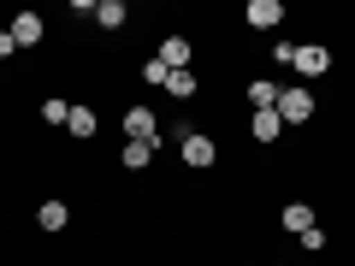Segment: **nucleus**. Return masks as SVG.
I'll return each mask as SVG.
<instances>
[{"label":"nucleus","instance_id":"1","mask_svg":"<svg viewBox=\"0 0 355 266\" xmlns=\"http://www.w3.org/2000/svg\"><path fill=\"white\" fill-rule=\"evenodd\" d=\"M272 113L284 118V130H302V125L320 118V95L302 89V83H291V89H279V107H272Z\"/></svg>","mask_w":355,"mask_h":266},{"label":"nucleus","instance_id":"2","mask_svg":"<svg viewBox=\"0 0 355 266\" xmlns=\"http://www.w3.org/2000/svg\"><path fill=\"white\" fill-rule=\"evenodd\" d=\"M119 125H125V142H154V148H166V130H160V113H154L148 101H130L125 113H119Z\"/></svg>","mask_w":355,"mask_h":266},{"label":"nucleus","instance_id":"3","mask_svg":"<svg viewBox=\"0 0 355 266\" xmlns=\"http://www.w3.org/2000/svg\"><path fill=\"white\" fill-rule=\"evenodd\" d=\"M291 71L302 77V89L320 83V77L331 71V48H326V42H296V65H291Z\"/></svg>","mask_w":355,"mask_h":266},{"label":"nucleus","instance_id":"4","mask_svg":"<svg viewBox=\"0 0 355 266\" xmlns=\"http://www.w3.org/2000/svg\"><path fill=\"white\" fill-rule=\"evenodd\" d=\"M178 160L190 166V172H207V166L219 160V142L207 136V130H190V136H178Z\"/></svg>","mask_w":355,"mask_h":266},{"label":"nucleus","instance_id":"5","mask_svg":"<svg viewBox=\"0 0 355 266\" xmlns=\"http://www.w3.org/2000/svg\"><path fill=\"white\" fill-rule=\"evenodd\" d=\"M243 24L261 30V36H266V30H279L284 24V0H249V6H243Z\"/></svg>","mask_w":355,"mask_h":266},{"label":"nucleus","instance_id":"6","mask_svg":"<svg viewBox=\"0 0 355 266\" xmlns=\"http://www.w3.org/2000/svg\"><path fill=\"white\" fill-rule=\"evenodd\" d=\"M154 60H160L166 71H190V60H196V42H190V36H166L160 48H154Z\"/></svg>","mask_w":355,"mask_h":266},{"label":"nucleus","instance_id":"7","mask_svg":"<svg viewBox=\"0 0 355 266\" xmlns=\"http://www.w3.org/2000/svg\"><path fill=\"white\" fill-rule=\"evenodd\" d=\"M6 30H12L18 48H42V42H48V18H42V12H18Z\"/></svg>","mask_w":355,"mask_h":266},{"label":"nucleus","instance_id":"8","mask_svg":"<svg viewBox=\"0 0 355 266\" xmlns=\"http://www.w3.org/2000/svg\"><path fill=\"white\" fill-rule=\"evenodd\" d=\"M65 225H71V207H65L60 195H48V202H36V231H48V237H60Z\"/></svg>","mask_w":355,"mask_h":266},{"label":"nucleus","instance_id":"9","mask_svg":"<svg viewBox=\"0 0 355 266\" xmlns=\"http://www.w3.org/2000/svg\"><path fill=\"white\" fill-rule=\"evenodd\" d=\"M308 225H320V219H314V202H284V207H279V231L302 237Z\"/></svg>","mask_w":355,"mask_h":266},{"label":"nucleus","instance_id":"10","mask_svg":"<svg viewBox=\"0 0 355 266\" xmlns=\"http://www.w3.org/2000/svg\"><path fill=\"white\" fill-rule=\"evenodd\" d=\"M279 136H284V118H279V113H249V142H261V148H272Z\"/></svg>","mask_w":355,"mask_h":266},{"label":"nucleus","instance_id":"11","mask_svg":"<svg viewBox=\"0 0 355 266\" xmlns=\"http://www.w3.org/2000/svg\"><path fill=\"white\" fill-rule=\"evenodd\" d=\"M125 24H130V6H125V0H95V30L113 36V30H125Z\"/></svg>","mask_w":355,"mask_h":266},{"label":"nucleus","instance_id":"12","mask_svg":"<svg viewBox=\"0 0 355 266\" xmlns=\"http://www.w3.org/2000/svg\"><path fill=\"white\" fill-rule=\"evenodd\" d=\"M65 130H71L77 142H89V136H95V130H101V113H95V107H89V101H77V107H71V118H65Z\"/></svg>","mask_w":355,"mask_h":266},{"label":"nucleus","instance_id":"13","mask_svg":"<svg viewBox=\"0 0 355 266\" xmlns=\"http://www.w3.org/2000/svg\"><path fill=\"white\" fill-rule=\"evenodd\" d=\"M243 95H249L254 113H272V107H279V83H272V77H249V89H243Z\"/></svg>","mask_w":355,"mask_h":266},{"label":"nucleus","instance_id":"14","mask_svg":"<svg viewBox=\"0 0 355 266\" xmlns=\"http://www.w3.org/2000/svg\"><path fill=\"white\" fill-rule=\"evenodd\" d=\"M154 154H160L154 142H125V148H119V166H125V172H148Z\"/></svg>","mask_w":355,"mask_h":266},{"label":"nucleus","instance_id":"15","mask_svg":"<svg viewBox=\"0 0 355 266\" xmlns=\"http://www.w3.org/2000/svg\"><path fill=\"white\" fill-rule=\"evenodd\" d=\"M166 95H172V101H196V95H202V77L196 71H166Z\"/></svg>","mask_w":355,"mask_h":266},{"label":"nucleus","instance_id":"16","mask_svg":"<svg viewBox=\"0 0 355 266\" xmlns=\"http://www.w3.org/2000/svg\"><path fill=\"white\" fill-rule=\"evenodd\" d=\"M36 118H42V125H53V130H65V118H71V101H60V95H42Z\"/></svg>","mask_w":355,"mask_h":266},{"label":"nucleus","instance_id":"17","mask_svg":"<svg viewBox=\"0 0 355 266\" xmlns=\"http://www.w3.org/2000/svg\"><path fill=\"white\" fill-rule=\"evenodd\" d=\"M296 249H302V254H326V249H331V231H326V225H308L302 237H296Z\"/></svg>","mask_w":355,"mask_h":266},{"label":"nucleus","instance_id":"18","mask_svg":"<svg viewBox=\"0 0 355 266\" xmlns=\"http://www.w3.org/2000/svg\"><path fill=\"white\" fill-rule=\"evenodd\" d=\"M137 77H142L148 89H166V65H160V60H142V65H137Z\"/></svg>","mask_w":355,"mask_h":266},{"label":"nucleus","instance_id":"19","mask_svg":"<svg viewBox=\"0 0 355 266\" xmlns=\"http://www.w3.org/2000/svg\"><path fill=\"white\" fill-rule=\"evenodd\" d=\"M272 65H296V42H272Z\"/></svg>","mask_w":355,"mask_h":266},{"label":"nucleus","instance_id":"20","mask_svg":"<svg viewBox=\"0 0 355 266\" xmlns=\"http://www.w3.org/2000/svg\"><path fill=\"white\" fill-rule=\"evenodd\" d=\"M18 53V42H12V30H0V60H12Z\"/></svg>","mask_w":355,"mask_h":266},{"label":"nucleus","instance_id":"21","mask_svg":"<svg viewBox=\"0 0 355 266\" xmlns=\"http://www.w3.org/2000/svg\"><path fill=\"white\" fill-rule=\"evenodd\" d=\"M272 266H291V260H272Z\"/></svg>","mask_w":355,"mask_h":266},{"label":"nucleus","instance_id":"22","mask_svg":"<svg viewBox=\"0 0 355 266\" xmlns=\"http://www.w3.org/2000/svg\"><path fill=\"white\" fill-rule=\"evenodd\" d=\"M308 266H320V260H308Z\"/></svg>","mask_w":355,"mask_h":266}]
</instances>
